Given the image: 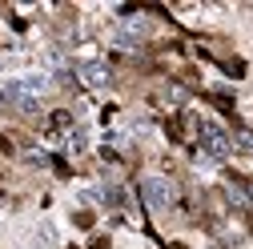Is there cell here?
Returning <instances> with one entry per match:
<instances>
[{
  "mask_svg": "<svg viewBox=\"0 0 253 249\" xmlns=\"http://www.w3.org/2000/svg\"><path fill=\"white\" fill-rule=\"evenodd\" d=\"M201 157L205 161H225L229 157V149H233V141H229V133L221 129L217 121H201Z\"/></svg>",
  "mask_w": 253,
  "mask_h": 249,
  "instance_id": "obj_1",
  "label": "cell"
},
{
  "mask_svg": "<svg viewBox=\"0 0 253 249\" xmlns=\"http://www.w3.org/2000/svg\"><path fill=\"white\" fill-rule=\"evenodd\" d=\"M141 193H145V201H149L153 209H165V205L173 201V185H169L165 177H145V181H141Z\"/></svg>",
  "mask_w": 253,
  "mask_h": 249,
  "instance_id": "obj_2",
  "label": "cell"
},
{
  "mask_svg": "<svg viewBox=\"0 0 253 249\" xmlns=\"http://www.w3.org/2000/svg\"><path fill=\"white\" fill-rule=\"evenodd\" d=\"M81 81L88 88H105L109 84V65H105V60H84V65H81Z\"/></svg>",
  "mask_w": 253,
  "mask_h": 249,
  "instance_id": "obj_3",
  "label": "cell"
},
{
  "mask_svg": "<svg viewBox=\"0 0 253 249\" xmlns=\"http://www.w3.org/2000/svg\"><path fill=\"white\" fill-rule=\"evenodd\" d=\"M101 201H105V209H125V205H129V189H121V185H105Z\"/></svg>",
  "mask_w": 253,
  "mask_h": 249,
  "instance_id": "obj_4",
  "label": "cell"
},
{
  "mask_svg": "<svg viewBox=\"0 0 253 249\" xmlns=\"http://www.w3.org/2000/svg\"><path fill=\"white\" fill-rule=\"evenodd\" d=\"M141 33H145V20H129V24H125L121 33H117V44H125V48H133Z\"/></svg>",
  "mask_w": 253,
  "mask_h": 249,
  "instance_id": "obj_5",
  "label": "cell"
},
{
  "mask_svg": "<svg viewBox=\"0 0 253 249\" xmlns=\"http://www.w3.org/2000/svg\"><path fill=\"white\" fill-rule=\"evenodd\" d=\"M69 153H84V133H69Z\"/></svg>",
  "mask_w": 253,
  "mask_h": 249,
  "instance_id": "obj_6",
  "label": "cell"
},
{
  "mask_svg": "<svg viewBox=\"0 0 253 249\" xmlns=\"http://www.w3.org/2000/svg\"><path fill=\"white\" fill-rule=\"evenodd\" d=\"M241 145H245V149H253V133H241Z\"/></svg>",
  "mask_w": 253,
  "mask_h": 249,
  "instance_id": "obj_7",
  "label": "cell"
}]
</instances>
